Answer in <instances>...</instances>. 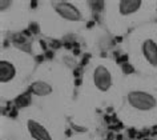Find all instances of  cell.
Masks as SVG:
<instances>
[{
	"instance_id": "cell-5",
	"label": "cell",
	"mask_w": 157,
	"mask_h": 140,
	"mask_svg": "<svg viewBox=\"0 0 157 140\" xmlns=\"http://www.w3.org/2000/svg\"><path fill=\"white\" fill-rule=\"evenodd\" d=\"M143 55L145 60L148 61L152 67L157 68V43L153 39H145L141 44Z\"/></svg>"
},
{
	"instance_id": "cell-8",
	"label": "cell",
	"mask_w": 157,
	"mask_h": 140,
	"mask_svg": "<svg viewBox=\"0 0 157 140\" xmlns=\"http://www.w3.org/2000/svg\"><path fill=\"white\" fill-rule=\"evenodd\" d=\"M31 92L36 96H48L51 92H52V87L47 83V81H43V80H37V81H33L32 85H31Z\"/></svg>"
},
{
	"instance_id": "cell-1",
	"label": "cell",
	"mask_w": 157,
	"mask_h": 140,
	"mask_svg": "<svg viewBox=\"0 0 157 140\" xmlns=\"http://www.w3.org/2000/svg\"><path fill=\"white\" fill-rule=\"evenodd\" d=\"M129 106L137 111H152L157 107V99L145 91H131L127 96Z\"/></svg>"
},
{
	"instance_id": "cell-2",
	"label": "cell",
	"mask_w": 157,
	"mask_h": 140,
	"mask_svg": "<svg viewBox=\"0 0 157 140\" xmlns=\"http://www.w3.org/2000/svg\"><path fill=\"white\" fill-rule=\"evenodd\" d=\"M55 11L60 15L63 19L69 21H80L83 19V15L78 11L77 7H75L69 2H57L55 3Z\"/></svg>"
},
{
	"instance_id": "cell-7",
	"label": "cell",
	"mask_w": 157,
	"mask_h": 140,
	"mask_svg": "<svg viewBox=\"0 0 157 140\" xmlns=\"http://www.w3.org/2000/svg\"><path fill=\"white\" fill-rule=\"evenodd\" d=\"M141 4H143L141 0H123L119 4V12L123 16H128V15L137 12L140 10Z\"/></svg>"
},
{
	"instance_id": "cell-6",
	"label": "cell",
	"mask_w": 157,
	"mask_h": 140,
	"mask_svg": "<svg viewBox=\"0 0 157 140\" xmlns=\"http://www.w3.org/2000/svg\"><path fill=\"white\" fill-rule=\"evenodd\" d=\"M16 76V68L8 60L0 61V81L2 83H8Z\"/></svg>"
},
{
	"instance_id": "cell-4",
	"label": "cell",
	"mask_w": 157,
	"mask_h": 140,
	"mask_svg": "<svg viewBox=\"0 0 157 140\" xmlns=\"http://www.w3.org/2000/svg\"><path fill=\"white\" fill-rule=\"evenodd\" d=\"M27 130H28L29 135L35 140H52V136H51L48 130L41 123H39L37 120L33 119L27 120Z\"/></svg>"
},
{
	"instance_id": "cell-3",
	"label": "cell",
	"mask_w": 157,
	"mask_h": 140,
	"mask_svg": "<svg viewBox=\"0 0 157 140\" xmlns=\"http://www.w3.org/2000/svg\"><path fill=\"white\" fill-rule=\"evenodd\" d=\"M93 83H95L96 88L100 89L101 92H107L112 87V75L107 67H104V65L96 67L95 72H93Z\"/></svg>"
}]
</instances>
